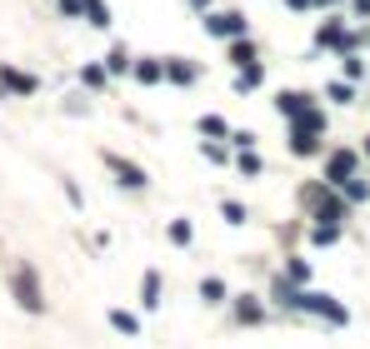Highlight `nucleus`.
Returning <instances> with one entry per match:
<instances>
[{"label":"nucleus","instance_id":"1","mask_svg":"<svg viewBox=\"0 0 370 349\" xmlns=\"http://www.w3.org/2000/svg\"><path fill=\"white\" fill-rule=\"evenodd\" d=\"M16 289H20V305H25V310H40V295H35L30 269H16Z\"/></svg>","mask_w":370,"mask_h":349},{"label":"nucleus","instance_id":"2","mask_svg":"<svg viewBox=\"0 0 370 349\" xmlns=\"http://www.w3.org/2000/svg\"><path fill=\"white\" fill-rule=\"evenodd\" d=\"M111 165L121 170V180H125V185H145V174H140L135 165H125V160H111Z\"/></svg>","mask_w":370,"mask_h":349},{"label":"nucleus","instance_id":"3","mask_svg":"<svg viewBox=\"0 0 370 349\" xmlns=\"http://www.w3.org/2000/svg\"><path fill=\"white\" fill-rule=\"evenodd\" d=\"M210 25H216L221 35H235V30H240V15H216V20H210Z\"/></svg>","mask_w":370,"mask_h":349}]
</instances>
